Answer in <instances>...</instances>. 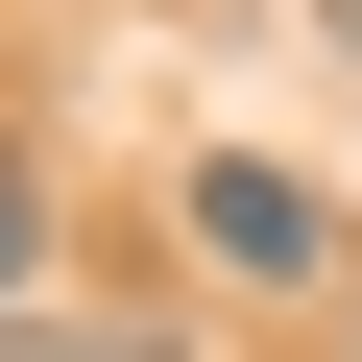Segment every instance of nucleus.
<instances>
[{"label": "nucleus", "instance_id": "1", "mask_svg": "<svg viewBox=\"0 0 362 362\" xmlns=\"http://www.w3.org/2000/svg\"><path fill=\"white\" fill-rule=\"evenodd\" d=\"M194 266H218V290H362L338 194H314V169H266V145H194Z\"/></svg>", "mask_w": 362, "mask_h": 362}, {"label": "nucleus", "instance_id": "2", "mask_svg": "<svg viewBox=\"0 0 362 362\" xmlns=\"http://www.w3.org/2000/svg\"><path fill=\"white\" fill-rule=\"evenodd\" d=\"M0 362H194V314H0Z\"/></svg>", "mask_w": 362, "mask_h": 362}, {"label": "nucleus", "instance_id": "3", "mask_svg": "<svg viewBox=\"0 0 362 362\" xmlns=\"http://www.w3.org/2000/svg\"><path fill=\"white\" fill-rule=\"evenodd\" d=\"M25 266H49V194H25V169H0V314H25Z\"/></svg>", "mask_w": 362, "mask_h": 362}, {"label": "nucleus", "instance_id": "4", "mask_svg": "<svg viewBox=\"0 0 362 362\" xmlns=\"http://www.w3.org/2000/svg\"><path fill=\"white\" fill-rule=\"evenodd\" d=\"M314 25H338V49H362V0H314Z\"/></svg>", "mask_w": 362, "mask_h": 362}]
</instances>
